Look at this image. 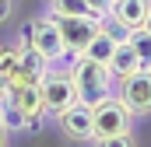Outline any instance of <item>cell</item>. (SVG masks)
<instances>
[{"label":"cell","instance_id":"1","mask_svg":"<svg viewBox=\"0 0 151 147\" xmlns=\"http://www.w3.org/2000/svg\"><path fill=\"white\" fill-rule=\"evenodd\" d=\"M70 77H74L77 98H81L84 105H91V109H95L99 102H106V98L116 95V77H113V70H109V63L91 60V56H84V53L74 56Z\"/></svg>","mask_w":151,"mask_h":147},{"label":"cell","instance_id":"2","mask_svg":"<svg viewBox=\"0 0 151 147\" xmlns=\"http://www.w3.org/2000/svg\"><path fill=\"white\" fill-rule=\"evenodd\" d=\"M39 91H42V105H46V116H60L63 109H70L77 98V88H74V77L70 70H63L60 63H49V70L42 74L39 81Z\"/></svg>","mask_w":151,"mask_h":147},{"label":"cell","instance_id":"3","mask_svg":"<svg viewBox=\"0 0 151 147\" xmlns=\"http://www.w3.org/2000/svg\"><path fill=\"white\" fill-rule=\"evenodd\" d=\"M28 28H32V49H35L46 63H63V60H67V46H63L60 28H56V18H53L49 11H46L42 18H32Z\"/></svg>","mask_w":151,"mask_h":147},{"label":"cell","instance_id":"4","mask_svg":"<svg viewBox=\"0 0 151 147\" xmlns=\"http://www.w3.org/2000/svg\"><path fill=\"white\" fill-rule=\"evenodd\" d=\"M91 126H95V137H113V133H130L134 126V112L127 109V102L113 95L106 102H99L91 109Z\"/></svg>","mask_w":151,"mask_h":147},{"label":"cell","instance_id":"5","mask_svg":"<svg viewBox=\"0 0 151 147\" xmlns=\"http://www.w3.org/2000/svg\"><path fill=\"white\" fill-rule=\"evenodd\" d=\"M116 84H119L116 95L127 102V109L134 112V116H151V67L130 74V77H123Z\"/></svg>","mask_w":151,"mask_h":147},{"label":"cell","instance_id":"6","mask_svg":"<svg viewBox=\"0 0 151 147\" xmlns=\"http://www.w3.org/2000/svg\"><path fill=\"white\" fill-rule=\"evenodd\" d=\"M56 28H60L63 46H67V56H77L95 39V32L102 28V21L99 18H56Z\"/></svg>","mask_w":151,"mask_h":147},{"label":"cell","instance_id":"7","mask_svg":"<svg viewBox=\"0 0 151 147\" xmlns=\"http://www.w3.org/2000/svg\"><path fill=\"white\" fill-rule=\"evenodd\" d=\"M60 130L70 137V140H95V126H91V105L84 102H74L70 109H63L56 116Z\"/></svg>","mask_w":151,"mask_h":147},{"label":"cell","instance_id":"8","mask_svg":"<svg viewBox=\"0 0 151 147\" xmlns=\"http://www.w3.org/2000/svg\"><path fill=\"white\" fill-rule=\"evenodd\" d=\"M7 98L28 116V130H39V123H42V116H46V105H42V91H39V84H14V88L7 91Z\"/></svg>","mask_w":151,"mask_h":147},{"label":"cell","instance_id":"9","mask_svg":"<svg viewBox=\"0 0 151 147\" xmlns=\"http://www.w3.org/2000/svg\"><path fill=\"white\" fill-rule=\"evenodd\" d=\"M148 14H151V0H113V7H109V18L116 25H123L127 32L144 28Z\"/></svg>","mask_w":151,"mask_h":147},{"label":"cell","instance_id":"10","mask_svg":"<svg viewBox=\"0 0 151 147\" xmlns=\"http://www.w3.org/2000/svg\"><path fill=\"white\" fill-rule=\"evenodd\" d=\"M109 70H113V77H116V81H123V77H130V74L144 70V60H141V53L130 46V39L116 42L113 56H109Z\"/></svg>","mask_w":151,"mask_h":147},{"label":"cell","instance_id":"11","mask_svg":"<svg viewBox=\"0 0 151 147\" xmlns=\"http://www.w3.org/2000/svg\"><path fill=\"white\" fill-rule=\"evenodd\" d=\"M46 70H49V63L28 46V49H21V67H18L14 77H11V88H14V84H39Z\"/></svg>","mask_w":151,"mask_h":147},{"label":"cell","instance_id":"12","mask_svg":"<svg viewBox=\"0 0 151 147\" xmlns=\"http://www.w3.org/2000/svg\"><path fill=\"white\" fill-rule=\"evenodd\" d=\"M116 49V35L106 28V21H102V28L95 32V39L84 46V56H91V60H102V63H109V56H113Z\"/></svg>","mask_w":151,"mask_h":147},{"label":"cell","instance_id":"13","mask_svg":"<svg viewBox=\"0 0 151 147\" xmlns=\"http://www.w3.org/2000/svg\"><path fill=\"white\" fill-rule=\"evenodd\" d=\"M53 18H95V11L84 0H46Z\"/></svg>","mask_w":151,"mask_h":147},{"label":"cell","instance_id":"14","mask_svg":"<svg viewBox=\"0 0 151 147\" xmlns=\"http://www.w3.org/2000/svg\"><path fill=\"white\" fill-rule=\"evenodd\" d=\"M21 67V46L14 42H0V74H7V77H14Z\"/></svg>","mask_w":151,"mask_h":147},{"label":"cell","instance_id":"15","mask_svg":"<svg viewBox=\"0 0 151 147\" xmlns=\"http://www.w3.org/2000/svg\"><path fill=\"white\" fill-rule=\"evenodd\" d=\"M130 46L141 53L144 67H151V32H148V28H137V32H130Z\"/></svg>","mask_w":151,"mask_h":147},{"label":"cell","instance_id":"16","mask_svg":"<svg viewBox=\"0 0 151 147\" xmlns=\"http://www.w3.org/2000/svg\"><path fill=\"white\" fill-rule=\"evenodd\" d=\"M95 147H137L134 133H113V137H95Z\"/></svg>","mask_w":151,"mask_h":147},{"label":"cell","instance_id":"17","mask_svg":"<svg viewBox=\"0 0 151 147\" xmlns=\"http://www.w3.org/2000/svg\"><path fill=\"white\" fill-rule=\"evenodd\" d=\"M84 4L95 11V18H99V21H106V18H109V7H113V0H84Z\"/></svg>","mask_w":151,"mask_h":147},{"label":"cell","instance_id":"18","mask_svg":"<svg viewBox=\"0 0 151 147\" xmlns=\"http://www.w3.org/2000/svg\"><path fill=\"white\" fill-rule=\"evenodd\" d=\"M11 11H14V0H0V25L11 18Z\"/></svg>","mask_w":151,"mask_h":147},{"label":"cell","instance_id":"19","mask_svg":"<svg viewBox=\"0 0 151 147\" xmlns=\"http://www.w3.org/2000/svg\"><path fill=\"white\" fill-rule=\"evenodd\" d=\"M7 91H11V77H7V74H0V98H4Z\"/></svg>","mask_w":151,"mask_h":147},{"label":"cell","instance_id":"20","mask_svg":"<svg viewBox=\"0 0 151 147\" xmlns=\"http://www.w3.org/2000/svg\"><path fill=\"white\" fill-rule=\"evenodd\" d=\"M0 147H7V126L0 123Z\"/></svg>","mask_w":151,"mask_h":147},{"label":"cell","instance_id":"21","mask_svg":"<svg viewBox=\"0 0 151 147\" xmlns=\"http://www.w3.org/2000/svg\"><path fill=\"white\" fill-rule=\"evenodd\" d=\"M144 28H148V32H151V14H148V25H144Z\"/></svg>","mask_w":151,"mask_h":147}]
</instances>
